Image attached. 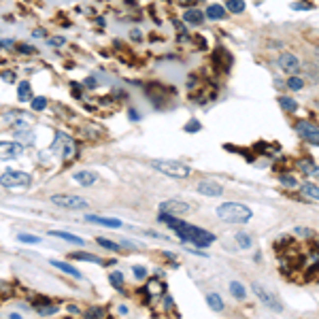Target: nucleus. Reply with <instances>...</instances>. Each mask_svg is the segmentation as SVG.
I'll list each match as a JSON object with an SVG mask.
<instances>
[{"label": "nucleus", "instance_id": "31", "mask_svg": "<svg viewBox=\"0 0 319 319\" xmlns=\"http://www.w3.org/2000/svg\"><path fill=\"white\" fill-rule=\"evenodd\" d=\"M111 283L115 290H124V272H111Z\"/></svg>", "mask_w": 319, "mask_h": 319}, {"label": "nucleus", "instance_id": "45", "mask_svg": "<svg viewBox=\"0 0 319 319\" xmlns=\"http://www.w3.org/2000/svg\"><path fill=\"white\" fill-rule=\"evenodd\" d=\"M9 319H22V315H17V313H11Z\"/></svg>", "mask_w": 319, "mask_h": 319}, {"label": "nucleus", "instance_id": "41", "mask_svg": "<svg viewBox=\"0 0 319 319\" xmlns=\"http://www.w3.org/2000/svg\"><path fill=\"white\" fill-rule=\"evenodd\" d=\"M64 43V38H51L49 45H62Z\"/></svg>", "mask_w": 319, "mask_h": 319}, {"label": "nucleus", "instance_id": "43", "mask_svg": "<svg viewBox=\"0 0 319 319\" xmlns=\"http://www.w3.org/2000/svg\"><path fill=\"white\" fill-rule=\"evenodd\" d=\"M130 119H132V121H136V119H138V115H136V111H130Z\"/></svg>", "mask_w": 319, "mask_h": 319}, {"label": "nucleus", "instance_id": "38", "mask_svg": "<svg viewBox=\"0 0 319 319\" xmlns=\"http://www.w3.org/2000/svg\"><path fill=\"white\" fill-rule=\"evenodd\" d=\"M17 51H22V53H34V49L28 47V45H17Z\"/></svg>", "mask_w": 319, "mask_h": 319}, {"label": "nucleus", "instance_id": "2", "mask_svg": "<svg viewBox=\"0 0 319 319\" xmlns=\"http://www.w3.org/2000/svg\"><path fill=\"white\" fill-rule=\"evenodd\" d=\"M151 166L172 179H185V177H189V172H191L187 164L177 162V160H153Z\"/></svg>", "mask_w": 319, "mask_h": 319}, {"label": "nucleus", "instance_id": "3", "mask_svg": "<svg viewBox=\"0 0 319 319\" xmlns=\"http://www.w3.org/2000/svg\"><path fill=\"white\" fill-rule=\"evenodd\" d=\"M30 183H32V177L22 170H4L2 177H0V185L6 189H26L30 187Z\"/></svg>", "mask_w": 319, "mask_h": 319}, {"label": "nucleus", "instance_id": "7", "mask_svg": "<svg viewBox=\"0 0 319 319\" xmlns=\"http://www.w3.org/2000/svg\"><path fill=\"white\" fill-rule=\"evenodd\" d=\"M296 132L302 136L304 140H309L313 147L319 145V132H317V126L311 124V121H298L296 124Z\"/></svg>", "mask_w": 319, "mask_h": 319}, {"label": "nucleus", "instance_id": "8", "mask_svg": "<svg viewBox=\"0 0 319 319\" xmlns=\"http://www.w3.org/2000/svg\"><path fill=\"white\" fill-rule=\"evenodd\" d=\"M191 207L187 202H181V200H164L162 204H160V213H166V215H183V213H187Z\"/></svg>", "mask_w": 319, "mask_h": 319}, {"label": "nucleus", "instance_id": "24", "mask_svg": "<svg viewBox=\"0 0 319 319\" xmlns=\"http://www.w3.org/2000/svg\"><path fill=\"white\" fill-rule=\"evenodd\" d=\"M207 15H209V19H223L226 17V11H223L221 4H209Z\"/></svg>", "mask_w": 319, "mask_h": 319}, {"label": "nucleus", "instance_id": "1", "mask_svg": "<svg viewBox=\"0 0 319 319\" xmlns=\"http://www.w3.org/2000/svg\"><path fill=\"white\" fill-rule=\"evenodd\" d=\"M251 215V209L240 202H223L217 207V217L226 223H247Z\"/></svg>", "mask_w": 319, "mask_h": 319}, {"label": "nucleus", "instance_id": "26", "mask_svg": "<svg viewBox=\"0 0 319 319\" xmlns=\"http://www.w3.org/2000/svg\"><path fill=\"white\" fill-rule=\"evenodd\" d=\"M230 293H232L234 298L242 300V298H245V287H242L239 281H232V283H230Z\"/></svg>", "mask_w": 319, "mask_h": 319}, {"label": "nucleus", "instance_id": "44", "mask_svg": "<svg viewBox=\"0 0 319 319\" xmlns=\"http://www.w3.org/2000/svg\"><path fill=\"white\" fill-rule=\"evenodd\" d=\"M34 36H45V30H34Z\"/></svg>", "mask_w": 319, "mask_h": 319}, {"label": "nucleus", "instance_id": "29", "mask_svg": "<svg viewBox=\"0 0 319 319\" xmlns=\"http://www.w3.org/2000/svg\"><path fill=\"white\" fill-rule=\"evenodd\" d=\"M226 6H228V11H232V13H242L245 11V0H228Z\"/></svg>", "mask_w": 319, "mask_h": 319}, {"label": "nucleus", "instance_id": "9", "mask_svg": "<svg viewBox=\"0 0 319 319\" xmlns=\"http://www.w3.org/2000/svg\"><path fill=\"white\" fill-rule=\"evenodd\" d=\"M277 64H279V68L283 70V73H287V75H296L300 70V60L293 53H281Z\"/></svg>", "mask_w": 319, "mask_h": 319}, {"label": "nucleus", "instance_id": "35", "mask_svg": "<svg viewBox=\"0 0 319 319\" xmlns=\"http://www.w3.org/2000/svg\"><path fill=\"white\" fill-rule=\"evenodd\" d=\"M200 128H202V124L198 119H189L187 124H185V132H200Z\"/></svg>", "mask_w": 319, "mask_h": 319}, {"label": "nucleus", "instance_id": "16", "mask_svg": "<svg viewBox=\"0 0 319 319\" xmlns=\"http://www.w3.org/2000/svg\"><path fill=\"white\" fill-rule=\"evenodd\" d=\"M51 266H55L57 270H62V272H66V274H70V277H75V279H81L83 274L77 270L75 266H70V264H66V262H60V260H51Z\"/></svg>", "mask_w": 319, "mask_h": 319}, {"label": "nucleus", "instance_id": "34", "mask_svg": "<svg viewBox=\"0 0 319 319\" xmlns=\"http://www.w3.org/2000/svg\"><path fill=\"white\" fill-rule=\"evenodd\" d=\"M287 87H290V89H302L304 87V81L300 79V77L292 75V79H287Z\"/></svg>", "mask_w": 319, "mask_h": 319}, {"label": "nucleus", "instance_id": "6", "mask_svg": "<svg viewBox=\"0 0 319 319\" xmlns=\"http://www.w3.org/2000/svg\"><path fill=\"white\" fill-rule=\"evenodd\" d=\"M251 290H253V293L258 296L260 300H262V304H266L268 309H272V311H283V304L279 302V298L274 296L272 292H268L264 285H260V283H251Z\"/></svg>", "mask_w": 319, "mask_h": 319}, {"label": "nucleus", "instance_id": "21", "mask_svg": "<svg viewBox=\"0 0 319 319\" xmlns=\"http://www.w3.org/2000/svg\"><path fill=\"white\" fill-rule=\"evenodd\" d=\"M73 260H81V262H92V264H102V260L94 253H83V251H77V253H70Z\"/></svg>", "mask_w": 319, "mask_h": 319}, {"label": "nucleus", "instance_id": "15", "mask_svg": "<svg viewBox=\"0 0 319 319\" xmlns=\"http://www.w3.org/2000/svg\"><path fill=\"white\" fill-rule=\"evenodd\" d=\"M300 191H302L304 200H313V202H317V200H319V189H317V185H315V183H311V181L302 183V187H300Z\"/></svg>", "mask_w": 319, "mask_h": 319}, {"label": "nucleus", "instance_id": "25", "mask_svg": "<svg viewBox=\"0 0 319 319\" xmlns=\"http://www.w3.org/2000/svg\"><path fill=\"white\" fill-rule=\"evenodd\" d=\"M96 240H98V245H100V247L108 249V251H115V253L121 251V245H119V242H113V240L105 239V236H98V239H96Z\"/></svg>", "mask_w": 319, "mask_h": 319}, {"label": "nucleus", "instance_id": "11", "mask_svg": "<svg viewBox=\"0 0 319 319\" xmlns=\"http://www.w3.org/2000/svg\"><path fill=\"white\" fill-rule=\"evenodd\" d=\"M198 191L202 196H209V198H217L223 194V187L217 181H211V179H204V181L198 183Z\"/></svg>", "mask_w": 319, "mask_h": 319}, {"label": "nucleus", "instance_id": "12", "mask_svg": "<svg viewBox=\"0 0 319 319\" xmlns=\"http://www.w3.org/2000/svg\"><path fill=\"white\" fill-rule=\"evenodd\" d=\"M13 132H15V138L22 145H32V140H34V134H32V130H30L28 126H24V124H15V126H13Z\"/></svg>", "mask_w": 319, "mask_h": 319}, {"label": "nucleus", "instance_id": "28", "mask_svg": "<svg viewBox=\"0 0 319 319\" xmlns=\"http://www.w3.org/2000/svg\"><path fill=\"white\" fill-rule=\"evenodd\" d=\"M30 105L34 111H45L47 108V98L45 96H36V98H30Z\"/></svg>", "mask_w": 319, "mask_h": 319}, {"label": "nucleus", "instance_id": "42", "mask_svg": "<svg viewBox=\"0 0 319 319\" xmlns=\"http://www.w3.org/2000/svg\"><path fill=\"white\" fill-rule=\"evenodd\" d=\"M179 2H183V4H187V6H189V4H196L198 0H179Z\"/></svg>", "mask_w": 319, "mask_h": 319}, {"label": "nucleus", "instance_id": "10", "mask_svg": "<svg viewBox=\"0 0 319 319\" xmlns=\"http://www.w3.org/2000/svg\"><path fill=\"white\" fill-rule=\"evenodd\" d=\"M24 153V145L19 143H11V140H0V158L4 160H13V158H19Z\"/></svg>", "mask_w": 319, "mask_h": 319}, {"label": "nucleus", "instance_id": "36", "mask_svg": "<svg viewBox=\"0 0 319 319\" xmlns=\"http://www.w3.org/2000/svg\"><path fill=\"white\" fill-rule=\"evenodd\" d=\"M132 272L136 279H145L147 277V268L145 266H132Z\"/></svg>", "mask_w": 319, "mask_h": 319}, {"label": "nucleus", "instance_id": "13", "mask_svg": "<svg viewBox=\"0 0 319 319\" xmlns=\"http://www.w3.org/2000/svg\"><path fill=\"white\" fill-rule=\"evenodd\" d=\"M73 179L79 185H83V187H89V185H94L96 181H98V175L92 170H79V172H75Z\"/></svg>", "mask_w": 319, "mask_h": 319}, {"label": "nucleus", "instance_id": "33", "mask_svg": "<svg viewBox=\"0 0 319 319\" xmlns=\"http://www.w3.org/2000/svg\"><path fill=\"white\" fill-rule=\"evenodd\" d=\"M17 240H22V242H28V245H38L41 242V239L38 236H34V234H17Z\"/></svg>", "mask_w": 319, "mask_h": 319}, {"label": "nucleus", "instance_id": "20", "mask_svg": "<svg viewBox=\"0 0 319 319\" xmlns=\"http://www.w3.org/2000/svg\"><path fill=\"white\" fill-rule=\"evenodd\" d=\"M298 166H300V170H302L304 175L317 177V166H315V162H313V160H309V158H306V160H300Z\"/></svg>", "mask_w": 319, "mask_h": 319}, {"label": "nucleus", "instance_id": "40", "mask_svg": "<svg viewBox=\"0 0 319 319\" xmlns=\"http://www.w3.org/2000/svg\"><path fill=\"white\" fill-rule=\"evenodd\" d=\"M130 36L134 38V41H138V38H140V32H138V30H132V32H130Z\"/></svg>", "mask_w": 319, "mask_h": 319}, {"label": "nucleus", "instance_id": "37", "mask_svg": "<svg viewBox=\"0 0 319 319\" xmlns=\"http://www.w3.org/2000/svg\"><path fill=\"white\" fill-rule=\"evenodd\" d=\"M87 317H105V311H102V309H89Z\"/></svg>", "mask_w": 319, "mask_h": 319}, {"label": "nucleus", "instance_id": "23", "mask_svg": "<svg viewBox=\"0 0 319 319\" xmlns=\"http://www.w3.org/2000/svg\"><path fill=\"white\" fill-rule=\"evenodd\" d=\"M279 105H281V108L283 111H287V113H293L298 108V102L293 100V98H290V96H281L279 98Z\"/></svg>", "mask_w": 319, "mask_h": 319}, {"label": "nucleus", "instance_id": "19", "mask_svg": "<svg viewBox=\"0 0 319 319\" xmlns=\"http://www.w3.org/2000/svg\"><path fill=\"white\" fill-rule=\"evenodd\" d=\"M17 98L19 100H22V102H28L30 98H32V87H30V83L28 81H22V83H19V85H17Z\"/></svg>", "mask_w": 319, "mask_h": 319}, {"label": "nucleus", "instance_id": "5", "mask_svg": "<svg viewBox=\"0 0 319 319\" xmlns=\"http://www.w3.org/2000/svg\"><path fill=\"white\" fill-rule=\"evenodd\" d=\"M51 202L55 207H62V209H70V211H81V209H87V200L81 196H66V194H53L51 196Z\"/></svg>", "mask_w": 319, "mask_h": 319}, {"label": "nucleus", "instance_id": "27", "mask_svg": "<svg viewBox=\"0 0 319 319\" xmlns=\"http://www.w3.org/2000/svg\"><path fill=\"white\" fill-rule=\"evenodd\" d=\"M234 239H236V242H239V245L242 247V249H249V247H251V236H249L247 232H236V236H234Z\"/></svg>", "mask_w": 319, "mask_h": 319}, {"label": "nucleus", "instance_id": "4", "mask_svg": "<svg viewBox=\"0 0 319 319\" xmlns=\"http://www.w3.org/2000/svg\"><path fill=\"white\" fill-rule=\"evenodd\" d=\"M51 153H55V156L60 160H64V162H68V160L75 156V140L64 132H55L53 145H51Z\"/></svg>", "mask_w": 319, "mask_h": 319}, {"label": "nucleus", "instance_id": "17", "mask_svg": "<svg viewBox=\"0 0 319 319\" xmlns=\"http://www.w3.org/2000/svg\"><path fill=\"white\" fill-rule=\"evenodd\" d=\"M183 19H185L187 24H191V26H200V24L204 22V13H200L198 9H189V11H185Z\"/></svg>", "mask_w": 319, "mask_h": 319}, {"label": "nucleus", "instance_id": "18", "mask_svg": "<svg viewBox=\"0 0 319 319\" xmlns=\"http://www.w3.org/2000/svg\"><path fill=\"white\" fill-rule=\"evenodd\" d=\"M51 236H57V239H64V240H68V242H73V245H83V239H79V236H75V234H70V232H62V230H53V232H49Z\"/></svg>", "mask_w": 319, "mask_h": 319}, {"label": "nucleus", "instance_id": "30", "mask_svg": "<svg viewBox=\"0 0 319 319\" xmlns=\"http://www.w3.org/2000/svg\"><path fill=\"white\" fill-rule=\"evenodd\" d=\"M279 181H281V185H285V187H292V189L298 187V179L293 175H281Z\"/></svg>", "mask_w": 319, "mask_h": 319}, {"label": "nucleus", "instance_id": "14", "mask_svg": "<svg viewBox=\"0 0 319 319\" xmlns=\"http://www.w3.org/2000/svg\"><path fill=\"white\" fill-rule=\"evenodd\" d=\"M85 221L98 223V226H106V228H121L119 219H113V217H102V215H85Z\"/></svg>", "mask_w": 319, "mask_h": 319}, {"label": "nucleus", "instance_id": "22", "mask_svg": "<svg viewBox=\"0 0 319 319\" xmlns=\"http://www.w3.org/2000/svg\"><path fill=\"white\" fill-rule=\"evenodd\" d=\"M207 302H209V306H211V309H213L215 313H219V311H223V300H221V296H219V293H209V296H207Z\"/></svg>", "mask_w": 319, "mask_h": 319}, {"label": "nucleus", "instance_id": "32", "mask_svg": "<svg viewBox=\"0 0 319 319\" xmlns=\"http://www.w3.org/2000/svg\"><path fill=\"white\" fill-rule=\"evenodd\" d=\"M147 292H151L153 296H156V293H162L164 292V283L162 281H158V279H153V281H149V285H147Z\"/></svg>", "mask_w": 319, "mask_h": 319}, {"label": "nucleus", "instance_id": "39", "mask_svg": "<svg viewBox=\"0 0 319 319\" xmlns=\"http://www.w3.org/2000/svg\"><path fill=\"white\" fill-rule=\"evenodd\" d=\"M2 79H4L6 83H13V81H15V75H13V73H4Z\"/></svg>", "mask_w": 319, "mask_h": 319}]
</instances>
